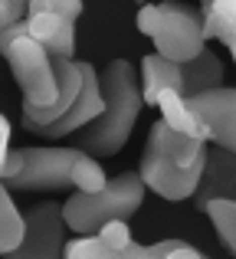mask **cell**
Masks as SVG:
<instances>
[{
	"label": "cell",
	"instance_id": "6da1fadb",
	"mask_svg": "<svg viewBox=\"0 0 236 259\" xmlns=\"http://www.w3.org/2000/svg\"><path fill=\"white\" fill-rule=\"evenodd\" d=\"M204 161L207 141L200 135H187L158 121L141 154L138 177L148 190H154L164 200H187L200 181Z\"/></svg>",
	"mask_w": 236,
	"mask_h": 259
},
{
	"label": "cell",
	"instance_id": "7a4b0ae2",
	"mask_svg": "<svg viewBox=\"0 0 236 259\" xmlns=\"http://www.w3.org/2000/svg\"><path fill=\"white\" fill-rule=\"evenodd\" d=\"M99 85H102V112L79 128V148L92 158H109L128 145V135L145 102L134 66L128 59H112L99 76Z\"/></svg>",
	"mask_w": 236,
	"mask_h": 259
},
{
	"label": "cell",
	"instance_id": "3957f363",
	"mask_svg": "<svg viewBox=\"0 0 236 259\" xmlns=\"http://www.w3.org/2000/svg\"><path fill=\"white\" fill-rule=\"evenodd\" d=\"M145 200V184L138 171H125L118 177H105L99 190H76L63 203V223L72 233H96L109 220H128Z\"/></svg>",
	"mask_w": 236,
	"mask_h": 259
},
{
	"label": "cell",
	"instance_id": "277c9868",
	"mask_svg": "<svg viewBox=\"0 0 236 259\" xmlns=\"http://www.w3.org/2000/svg\"><path fill=\"white\" fill-rule=\"evenodd\" d=\"M138 30L154 39V50L164 59L184 63L204 50V30H200V10L180 0L164 4H145L138 10Z\"/></svg>",
	"mask_w": 236,
	"mask_h": 259
},
{
	"label": "cell",
	"instance_id": "5b68a950",
	"mask_svg": "<svg viewBox=\"0 0 236 259\" xmlns=\"http://www.w3.org/2000/svg\"><path fill=\"white\" fill-rule=\"evenodd\" d=\"M79 148H20V171L4 181L10 190H63L72 184Z\"/></svg>",
	"mask_w": 236,
	"mask_h": 259
},
{
	"label": "cell",
	"instance_id": "8992f818",
	"mask_svg": "<svg viewBox=\"0 0 236 259\" xmlns=\"http://www.w3.org/2000/svg\"><path fill=\"white\" fill-rule=\"evenodd\" d=\"M184 102L207 141L226 148V151H236V92L230 85L200 89V92L187 95Z\"/></svg>",
	"mask_w": 236,
	"mask_h": 259
},
{
	"label": "cell",
	"instance_id": "52a82bcc",
	"mask_svg": "<svg viewBox=\"0 0 236 259\" xmlns=\"http://www.w3.org/2000/svg\"><path fill=\"white\" fill-rule=\"evenodd\" d=\"M63 243H66V223H63V210L59 203L46 200L26 210L23 217V236L20 246L10 256L20 259H56L63 256Z\"/></svg>",
	"mask_w": 236,
	"mask_h": 259
},
{
	"label": "cell",
	"instance_id": "ba28073f",
	"mask_svg": "<svg viewBox=\"0 0 236 259\" xmlns=\"http://www.w3.org/2000/svg\"><path fill=\"white\" fill-rule=\"evenodd\" d=\"M99 112H102V85H99V72H96V66L79 63V92H76V99L69 102V108H66L59 118L46 121V125H36V128H30V132L43 135V138H66V135L79 132L85 121H92Z\"/></svg>",
	"mask_w": 236,
	"mask_h": 259
},
{
	"label": "cell",
	"instance_id": "9c48e42d",
	"mask_svg": "<svg viewBox=\"0 0 236 259\" xmlns=\"http://www.w3.org/2000/svg\"><path fill=\"white\" fill-rule=\"evenodd\" d=\"M26 33L43 46L50 56L76 53V20L59 13H26Z\"/></svg>",
	"mask_w": 236,
	"mask_h": 259
},
{
	"label": "cell",
	"instance_id": "30bf717a",
	"mask_svg": "<svg viewBox=\"0 0 236 259\" xmlns=\"http://www.w3.org/2000/svg\"><path fill=\"white\" fill-rule=\"evenodd\" d=\"M233 184H236V167H233V151L213 145V154H207L200 181L194 187V203L197 210L204 207L210 197H233Z\"/></svg>",
	"mask_w": 236,
	"mask_h": 259
},
{
	"label": "cell",
	"instance_id": "8fae6325",
	"mask_svg": "<svg viewBox=\"0 0 236 259\" xmlns=\"http://www.w3.org/2000/svg\"><path fill=\"white\" fill-rule=\"evenodd\" d=\"M177 76H180L177 95H184V99H187V95L200 92V89H210V85L223 82V63H220L210 50H200L197 56L177 63Z\"/></svg>",
	"mask_w": 236,
	"mask_h": 259
},
{
	"label": "cell",
	"instance_id": "7c38bea8",
	"mask_svg": "<svg viewBox=\"0 0 236 259\" xmlns=\"http://www.w3.org/2000/svg\"><path fill=\"white\" fill-rule=\"evenodd\" d=\"M204 39H220L230 53H236V0H213L200 13Z\"/></svg>",
	"mask_w": 236,
	"mask_h": 259
},
{
	"label": "cell",
	"instance_id": "4fadbf2b",
	"mask_svg": "<svg viewBox=\"0 0 236 259\" xmlns=\"http://www.w3.org/2000/svg\"><path fill=\"white\" fill-rule=\"evenodd\" d=\"M23 236V213L10 197V187L0 181V256H10Z\"/></svg>",
	"mask_w": 236,
	"mask_h": 259
},
{
	"label": "cell",
	"instance_id": "5bb4252c",
	"mask_svg": "<svg viewBox=\"0 0 236 259\" xmlns=\"http://www.w3.org/2000/svg\"><path fill=\"white\" fill-rule=\"evenodd\" d=\"M154 105L161 108V121H164V125L177 128V132H187V135H200V138H204V132H200V125L194 121V115H191V108H187L184 95H177L174 89H164V92H158V102H154Z\"/></svg>",
	"mask_w": 236,
	"mask_h": 259
},
{
	"label": "cell",
	"instance_id": "9a60e30c",
	"mask_svg": "<svg viewBox=\"0 0 236 259\" xmlns=\"http://www.w3.org/2000/svg\"><path fill=\"white\" fill-rule=\"evenodd\" d=\"M200 210L213 220L223 249L226 253H236V203H233V197H210Z\"/></svg>",
	"mask_w": 236,
	"mask_h": 259
},
{
	"label": "cell",
	"instance_id": "2e32d148",
	"mask_svg": "<svg viewBox=\"0 0 236 259\" xmlns=\"http://www.w3.org/2000/svg\"><path fill=\"white\" fill-rule=\"evenodd\" d=\"M200 253L194 246H187L184 240H161L154 243V246H138V243H131V246L125 249V259H197Z\"/></svg>",
	"mask_w": 236,
	"mask_h": 259
},
{
	"label": "cell",
	"instance_id": "e0dca14e",
	"mask_svg": "<svg viewBox=\"0 0 236 259\" xmlns=\"http://www.w3.org/2000/svg\"><path fill=\"white\" fill-rule=\"evenodd\" d=\"M102 246L109 249V259H125V249L131 246V230H128L125 220H109L96 230Z\"/></svg>",
	"mask_w": 236,
	"mask_h": 259
},
{
	"label": "cell",
	"instance_id": "ac0fdd59",
	"mask_svg": "<svg viewBox=\"0 0 236 259\" xmlns=\"http://www.w3.org/2000/svg\"><path fill=\"white\" fill-rule=\"evenodd\" d=\"M63 256H69V259H109V249L102 246L99 233H79L76 240L63 243Z\"/></svg>",
	"mask_w": 236,
	"mask_h": 259
},
{
	"label": "cell",
	"instance_id": "d6986e66",
	"mask_svg": "<svg viewBox=\"0 0 236 259\" xmlns=\"http://www.w3.org/2000/svg\"><path fill=\"white\" fill-rule=\"evenodd\" d=\"M82 0H30L26 4V13H59V17L79 20L82 17Z\"/></svg>",
	"mask_w": 236,
	"mask_h": 259
},
{
	"label": "cell",
	"instance_id": "ffe728a7",
	"mask_svg": "<svg viewBox=\"0 0 236 259\" xmlns=\"http://www.w3.org/2000/svg\"><path fill=\"white\" fill-rule=\"evenodd\" d=\"M10 151V121L0 115V171H4V158Z\"/></svg>",
	"mask_w": 236,
	"mask_h": 259
},
{
	"label": "cell",
	"instance_id": "44dd1931",
	"mask_svg": "<svg viewBox=\"0 0 236 259\" xmlns=\"http://www.w3.org/2000/svg\"><path fill=\"white\" fill-rule=\"evenodd\" d=\"M26 4H30V0H10V7H7V23L23 20L26 17Z\"/></svg>",
	"mask_w": 236,
	"mask_h": 259
},
{
	"label": "cell",
	"instance_id": "7402d4cb",
	"mask_svg": "<svg viewBox=\"0 0 236 259\" xmlns=\"http://www.w3.org/2000/svg\"><path fill=\"white\" fill-rule=\"evenodd\" d=\"M7 7H10V0H0V26H7Z\"/></svg>",
	"mask_w": 236,
	"mask_h": 259
},
{
	"label": "cell",
	"instance_id": "603a6c76",
	"mask_svg": "<svg viewBox=\"0 0 236 259\" xmlns=\"http://www.w3.org/2000/svg\"><path fill=\"white\" fill-rule=\"evenodd\" d=\"M210 4H213V0H200V13H204V10H207Z\"/></svg>",
	"mask_w": 236,
	"mask_h": 259
},
{
	"label": "cell",
	"instance_id": "cb8c5ba5",
	"mask_svg": "<svg viewBox=\"0 0 236 259\" xmlns=\"http://www.w3.org/2000/svg\"><path fill=\"white\" fill-rule=\"evenodd\" d=\"M138 4H145V0H138Z\"/></svg>",
	"mask_w": 236,
	"mask_h": 259
}]
</instances>
